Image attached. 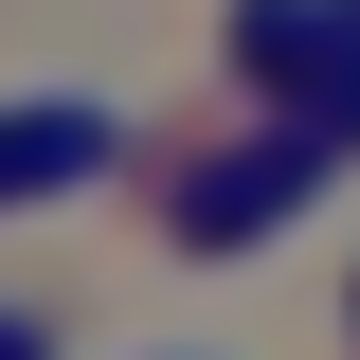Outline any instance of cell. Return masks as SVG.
Listing matches in <instances>:
<instances>
[{
    "instance_id": "6da1fadb",
    "label": "cell",
    "mask_w": 360,
    "mask_h": 360,
    "mask_svg": "<svg viewBox=\"0 0 360 360\" xmlns=\"http://www.w3.org/2000/svg\"><path fill=\"white\" fill-rule=\"evenodd\" d=\"M324 180H342V144H324V127H252V144H217V162L180 180L162 217H180V252H270Z\"/></svg>"
},
{
    "instance_id": "7a4b0ae2",
    "label": "cell",
    "mask_w": 360,
    "mask_h": 360,
    "mask_svg": "<svg viewBox=\"0 0 360 360\" xmlns=\"http://www.w3.org/2000/svg\"><path fill=\"white\" fill-rule=\"evenodd\" d=\"M108 108H90V90H37V108H18V127H0V198H90V180H108Z\"/></svg>"
},
{
    "instance_id": "3957f363",
    "label": "cell",
    "mask_w": 360,
    "mask_h": 360,
    "mask_svg": "<svg viewBox=\"0 0 360 360\" xmlns=\"http://www.w3.org/2000/svg\"><path fill=\"white\" fill-rule=\"evenodd\" d=\"M307 54H324V0H234V72L288 90V127H307Z\"/></svg>"
},
{
    "instance_id": "277c9868",
    "label": "cell",
    "mask_w": 360,
    "mask_h": 360,
    "mask_svg": "<svg viewBox=\"0 0 360 360\" xmlns=\"http://www.w3.org/2000/svg\"><path fill=\"white\" fill-rule=\"evenodd\" d=\"M307 127L360 162V0H324V54H307Z\"/></svg>"
},
{
    "instance_id": "5b68a950",
    "label": "cell",
    "mask_w": 360,
    "mask_h": 360,
    "mask_svg": "<svg viewBox=\"0 0 360 360\" xmlns=\"http://www.w3.org/2000/svg\"><path fill=\"white\" fill-rule=\"evenodd\" d=\"M0 360H54V324H37V307H0Z\"/></svg>"
}]
</instances>
